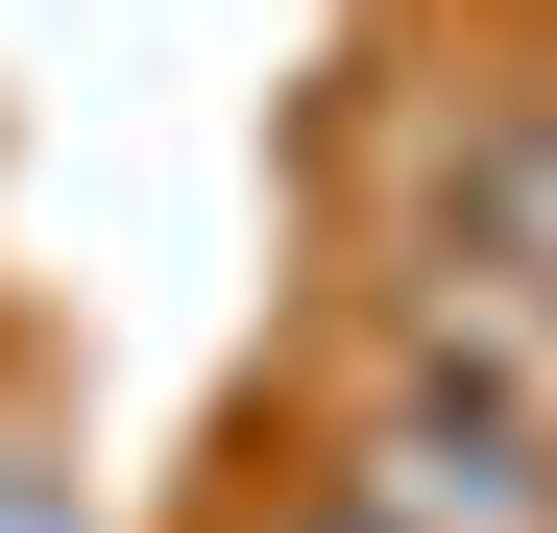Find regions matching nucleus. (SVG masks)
<instances>
[{
	"mask_svg": "<svg viewBox=\"0 0 557 533\" xmlns=\"http://www.w3.org/2000/svg\"><path fill=\"white\" fill-rule=\"evenodd\" d=\"M267 533H388V509H339V485H292V509H267Z\"/></svg>",
	"mask_w": 557,
	"mask_h": 533,
	"instance_id": "obj_4",
	"label": "nucleus"
},
{
	"mask_svg": "<svg viewBox=\"0 0 557 533\" xmlns=\"http://www.w3.org/2000/svg\"><path fill=\"white\" fill-rule=\"evenodd\" d=\"M339 509H388V533H557V436L485 388V364H412V388H363L339 412Z\"/></svg>",
	"mask_w": 557,
	"mask_h": 533,
	"instance_id": "obj_2",
	"label": "nucleus"
},
{
	"mask_svg": "<svg viewBox=\"0 0 557 533\" xmlns=\"http://www.w3.org/2000/svg\"><path fill=\"white\" fill-rule=\"evenodd\" d=\"M0 533H73V461H49V436H0Z\"/></svg>",
	"mask_w": 557,
	"mask_h": 533,
	"instance_id": "obj_3",
	"label": "nucleus"
},
{
	"mask_svg": "<svg viewBox=\"0 0 557 533\" xmlns=\"http://www.w3.org/2000/svg\"><path fill=\"white\" fill-rule=\"evenodd\" d=\"M388 219L460 315H533L557 339V98H436L412 170H388Z\"/></svg>",
	"mask_w": 557,
	"mask_h": 533,
	"instance_id": "obj_1",
	"label": "nucleus"
}]
</instances>
